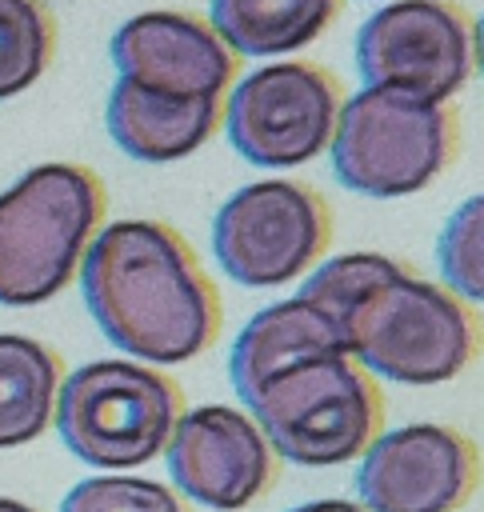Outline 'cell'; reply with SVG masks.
<instances>
[{
    "label": "cell",
    "instance_id": "1",
    "mask_svg": "<svg viewBox=\"0 0 484 512\" xmlns=\"http://www.w3.org/2000/svg\"><path fill=\"white\" fill-rule=\"evenodd\" d=\"M76 276L96 328L136 360L184 364L220 336V292L188 240L164 220L104 224Z\"/></svg>",
    "mask_w": 484,
    "mask_h": 512
},
{
    "label": "cell",
    "instance_id": "2",
    "mask_svg": "<svg viewBox=\"0 0 484 512\" xmlns=\"http://www.w3.org/2000/svg\"><path fill=\"white\" fill-rule=\"evenodd\" d=\"M104 180L68 160L28 168L0 192V304L32 308L72 284L84 248L104 228Z\"/></svg>",
    "mask_w": 484,
    "mask_h": 512
},
{
    "label": "cell",
    "instance_id": "3",
    "mask_svg": "<svg viewBox=\"0 0 484 512\" xmlns=\"http://www.w3.org/2000/svg\"><path fill=\"white\" fill-rule=\"evenodd\" d=\"M244 404L272 452L304 468L348 464L384 432V392L348 352L304 356L272 372Z\"/></svg>",
    "mask_w": 484,
    "mask_h": 512
},
{
    "label": "cell",
    "instance_id": "4",
    "mask_svg": "<svg viewBox=\"0 0 484 512\" xmlns=\"http://www.w3.org/2000/svg\"><path fill=\"white\" fill-rule=\"evenodd\" d=\"M344 352L392 384H448L476 352V324L460 296L408 268L376 280L340 316Z\"/></svg>",
    "mask_w": 484,
    "mask_h": 512
},
{
    "label": "cell",
    "instance_id": "5",
    "mask_svg": "<svg viewBox=\"0 0 484 512\" xmlns=\"http://www.w3.org/2000/svg\"><path fill=\"white\" fill-rule=\"evenodd\" d=\"M328 152L344 188L372 200L412 196L452 164L456 116L400 88H360L340 104Z\"/></svg>",
    "mask_w": 484,
    "mask_h": 512
},
{
    "label": "cell",
    "instance_id": "6",
    "mask_svg": "<svg viewBox=\"0 0 484 512\" xmlns=\"http://www.w3.org/2000/svg\"><path fill=\"white\" fill-rule=\"evenodd\" d=\"M180 412L184 396L172 376L132 360H96L60 380L52 420L76 460L136 468L164 452Z\"/></svg>",
    "mask_w": 484,
    "mask_h": 512
},
{
    "label": "cell",
    "instance_id": "7",
    "mask_svg": "<svg viewBox=\"0 0 484 512\" xmlns=\"http://www.w3.org/2000/svg\"><path fill=\"white\" fill-rule=\"evenodd\" d=\"M332 244L328 200L300 180H256L236 188L212 220V252L228 280L280 288L304 276Z\"/></svg>",
    "mask_w": 484,
    "mask_h": 512
},
{
    "label": "cell",
    "instance_id": "8",
    "mask_svg": "<svg viewBox=\"0 0 484 512\" xmlns=\"http://www.w3.org/2000/svg\"><path fill=\"white\" fill-rule=\"evenodd\" d=\"M340 112V84L308 60H280L248 72L224 108L232 148L256 168H296L316 160Z\"/></svg>",
    "mask_w": 484,
    "mask_h": 512
},
{
    "label": "cell",
    "instance_id": "9",
    "mask_svg": "<svg viewBox=\"0 0 484 512\" xmlns=\"http://www.w3.org/2000/svg\"><path fill=\"white\" fill-rule=\"evenodd\" d=\"M356 72L364 88H400L448 104L472 72V32L448 0H396L356 32Z\"/></svg>",
    "mask_w": 484,
    "mask_h": 512
},
{
    "label": "cell",
    "instance_id": "10",
    "mask_svg": "<svg viewBox=\"0 0 484 512\" xmlns=\"http://www.w3.org/2000/svg\"><path fill=\"white\" fill-rule=\"evenodd\" d=\"M480 480L476 444L444 424H404L380 432L356 472L368 512H456Z\"/></svg>",
    "mask_w": 484,
    "mask_h": 512
},
{
    "label": "cell",
    "instance_id": "11",
    "mask_svg": "<svg viewBox=\"0 0 484 512\" xmlns=\"http://www.w3.org/2000/svg\"><path fill=\"white\" fill-rule=\"evenodd\" d=\"M172 484L200 508L240 512L276 484V452L260 424L224 404L180 412L164 444Z\"/></svg>",
    "mask_w": 484,
    "mask_h": 512
},
{
    "label": "cell",
    "instance_id": "12",
    "mask_svg": "<svg viewBox=\"0 0 484 512\" xmlns=\"http://www.w3.org/2000/svg\"><path fill=\"white\" fill-rule=\"evenodd\" d=\"M108 56L120 80L164 96H224L236 76L232 48L212 32L208 20L188 12H136L128 16L112 40Z\"/></svg>",
    "mask_w": 484,
    "mask_h": 512
},
{
    "label": "cell",
    "instance_id": "13",
    "mask_svg": "<svg viewBox=\"0 0 484 512\" xmlns=\"http://www.w3.org/2000/svg\"><path fill=\"white\" fill-rule=\"evenodd\" d=\"M216 96H164L132 80H116L104 104L112 144L140 164H172L192 156L220 128Z\"/></svg>",
    "mask_w": 484,
    "mask_h": 512
},
{
    "label": "cell",
    "instance_id": "14",
    "mask_svg": "<svg viewBox=\"0 0 484 512\" xmlns=\"http://www.w3.org/2000/svg\"><path fill=\"white\" fill-rule=\"evenodd\" d=\"M316 352H344L336 324L316 304H308L300 296L268 304L232 340V356H228L232 388L240 400H248L272 372H280L304 356H316Z\"/></svg>",
    "mask_w": 484,
    "mask_h": 512
},
{
    "label": "cell",
    "instance_id": "15",
    "mask_svg": "<svg viewBox=\"0 0 484 512\" xmlns=\"http://www.w3.org/2000/svg\"><path fill=\"white\" fill-rule=\"evenodd\" d=\"M336 16V0H212L208 24L232 56H284L312 44Z\"/></svg>",
    "mask_w": 484,
    "mask_h": 512
},
{
    "label": "cell",
    "instance_id": "16",
    "mask_svg": "<svg viewBox=\"0 0 484 512\" xmlns=\"http://www.w3.org/2000/svg\"><path fill=\"white\" fill-rule=\"evenodd\" d=\"M60 380V356L48 344L0 332V448H20L44 436Z\"/></svg>",
    "mask_w": 484,
    "mask_h": 512
},
{
    "label": "cell",
    "instance_id": "17",
    "mask_svg": "<svg viewBox=\"0 0 484 512\" xmlns=\"http://www.w3.org/2000/svg\"><path fill=\"white\" fill-rule=\"evenodd\" d=\"M56 52V24L44 0H0V100L32 88Z\"/></svg>",
    "mask_w": 484,
    "mask_h": 512
},
{
    "label": "cell",
    "instance_id": "18",
    "mask_svg": "<svg viewBox=\"0 0 484 512\" xmlns=\"http://www.w3.org/2000/svg\"><path fill=\"white\" fill-rule=\"evenodd\" d=\"M396 268H404L396 256L388 252H348V256H332L324 260L308 280L304 288L296 292L300 300L316 304L332 324H340V316L384 276H392ZM340 332V328H336Z\"/></svg>",
    "mask_w": 484,
    "mask_h": 512
},
{
    "label": "cell",
    "instance_id": "19",
    "mask_svg": "<svg viewBox=\"0 0 484 512\" xmlns=\"http://www.w3.org/2000/svg\"><path fill=\"white\" fill-rule=\"evenodd\" d=\"M440 276L448 280V292L460 300L484 296V204L480 196H468L448 220L436 240Z\"/></svg>",
    "mask_w": 484,
    "mask_h": 512
},
{
    "label": "cell",
    "instance_id": "20",
    "mask_svg": "<svg viewBox=\"0 0 484 512\" xmlns=\"http://www.w3.org/2000/svg\"><path fill=\"white\" fill-rule=\"evenodd\" d=\"M60 512H188L184 500L160 484V480H144V476H88L80 480L64 500Z\"/></svg>",
    "mask_w": 484,
    "mask_h": 512
},
{
    "label": "cell",
    "instance_id": "21",
    "mask_svg": "<svg viewBox=\"0 0 484 512\" xmlns=\"http://www.w3.org/2000/svg\"><path fill=\"white\" fill-rule=\"evenodd\" d=\"M288 512H368V508L352 504V500H308V504H296Z\"/></svg>",
    "mask_w": 484,
    "mask_h": 512
},
{
    "label": "cell",
    "instance_id": "22",
    "mask_svg": "<svg viewBox=\"0 0 484 512\" xmlns=\"http://www.w3.org/2000/svg\"><path fill=\"white\" fill-rule=\"evenodd\" d=\"M0 512H36V508L24 504V500H8V496H0Z\"/></svg>",
    "mask_w": 484,
    "mask_h": 512
}]
</instances>
